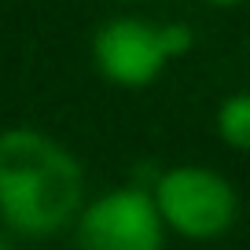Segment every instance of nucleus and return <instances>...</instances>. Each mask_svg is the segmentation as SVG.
Returning <instances> with one entry per match:
<instances>
[{"label": "nucleus", "mask_w": 250, "mask_h": 250, "mask_svg": "<svg viewBox=\"0 0 250 250\" xmlns=\"http://www.w3.org/2000/svg\"><path fill=\"white\" fill-rule=\"evenodd\" d=\"M166 225L151 188H114L78 217V250H162Z\"/></svg>", "instance_id": "nucleus-3"}, {"label": "nucleus", "mask_w": 250, "mask_h": 250, "mask_svg": "<svg viewBox=\"0 0 250 250\" xmlns=\"http://www.w3.org/2000/svg\"><path fill=\"white\" fill-rule=\"evenodd\" d=\"M81 162L41 129L0 133V221L19 235L44 239L81 217Z\"/></svg>", "instance_id": "nucleus-1"}, {"label": "nucleus", "mask_w": 250, "mask_h": 250, "mask_svg": "<svg viewBox=\"0 0 250 250\" xmlns=\"http://www.w3.org/2000/svg\"><path fill=\"white\" fill-rule=\"evenodd\" d=\"M158 217L184 239H217L235 225L239 195L235 188L206 166H173L151 184Z\"/></svg>", "instance_id": "nucleus-2"}, {"label": "nucleus", "mask_w": 250, "mask_h": 250, "mask_svg": "<svg viewBox=\"0 0 250 250\" xmlns=\"http://www.w3.org/2000/svg\"><path fill=\"white\" fill-rule=\"evenodd\" d=\"M206 4H213V8H239L243 0H206Z\"/></svg>", "instance_id": "nucleus-7"}, {"label": "nucleus", "mask_w": 250, "mask_h": 250, "mask_svg": "<svg viewBox=\"0 0 250 250\" xmlns=\"http://www.w3.org/2000/svg\"><path fill=\"white\" fill-rule=\"evenodd\" d=\"M158 37H162V48H166V59H180L184 52H191L195 44V33L188 22H166L158 26Z\"/></svg>", "instance_id": "nucleus-6"}, {"label": "nucleus", "mask_w": 250, "mask_h": 250, "mask_svg": "<svg viewBox=\"0 0 250 250\" xmlns=\"http://www.w3.org/2000/svg\"><path fill=\"white\" fill-rule=\"evenodd\" d=\"M217 133L228 147L250 151V92H235L217 107Z\"/></svg>", "instance_id": "nucleus-5"}, {"label": "nucleus", "mask_w": 250, "mask_h": 250, "mask_svg": "<svg viewBox=\"0 0 250 250\" xmlns=\"http://www.w3.org/2000/svg\"><path fill=\"white\" fill-rule=\"evenodd\" d=\"M96 70L118 88H144L162 74L166 48L158 37V26L147 19H107L92 37Z\"/></svg>", "instance_id": "nucleus-4"}, {"label": "nucleus", "mask_w": 250, "mask_h": 250, "mask_svg": "<svg viewBox=\"0 0 250 250\" xmlns=\"http://www.w3.org/2000/svg\"><path fill=\"white\" fill-rule=\"evenodd\" d=\"M0 250H8V239H4V235H0Z\"/></svg>", "instance_id": "nucleus-8"}]
</instances>
